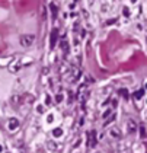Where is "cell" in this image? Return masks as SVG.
<instances>
[{"mask_svg":"<svg viewBox=\"0 0 147 153\" xmlns=\"http://www.w3.org/2000/svg\"><path fill=\"white\" fill-rule=\"evenodd\" d=\"M80 76H82V71H80V69H71V73L68 74V77H71L70 79V82L74 83L76 80H79Z\"/></svg>","mask_w":147,"mask_h":153,"instance_id":"7","label":"cell"},{"mask_svg":"<svg viewBox=\"0 0 147 153\" xmlns=\"http://www.w3.org/2000/svg\"><path fill=\"white\" fill-rule=\"evenodd\" d=\"M48 146H50V150H56V143H53V141H48Z\"/></svg>","mask_w":147,"mask_h":153,"instance_id":"16","label":"cell"},{"mask_svg":"<svg viewBox=\"0 0 147 153\" xmlns=\"http://www.w3.org/2000/svg\"><path fill=\"white\" fill-rule=\"evenodd\" d=\"M89 95H91V92H89V89H88L86 85H82L79 89H77V99H79V102L82 105L86 102V99L89 98Z\"/></svg>","mask_w":147,"mask_h":153,"instance_id":"1","label":"cell"},{"mask_svg":"<svg viewBox=\"0 0 147 153\" xmlns=\"http://www.w3.org/2000/svg\"><path fill=\"white\" fill-rule=\"evenodd\" d=\"M61 134H63V130L61 128H56L53 131V136H54V137H61Z\"/></svg>","mask_w":147,"mask_h":153,"instance_id":"12","label":"cell"},{"mask_svg":"<svg viewBox=\"0 0 147 153\" xmlns=\"http://www.w3.org/2000/svg\"><path fill=\"white\" fill-rule=\"evenodd\" d=\"M137 128H138V126H137V123L134 120H128V121H127V133H128V134L136 133Z\"/></svg>","mask_w":147,"mask_h":153,"instance_id":"5","label":"cell"},{"mask_svg":"<svg viewBox=\"0 0 147 153\" xmlns=\"http://www.w3.org/2000/svg\"><path fill=\"white\" fill-rule=\"evenodd\" d=\"M56 99H57L56 102H58V104H60V102H63V95H57Z\"/></svg>","mask_w":147,"mask_h":153,"instance_id":"18","label":"cell"},{"mask_svg":"<svg viewBox=\"0 0 147 153\" xmlns=\"http://www.w3.org/2000/svg\"><path fill=\"white\" fill-rule=\"evenodd\" d=\"M109 136L111 137H114V139H121L122 137V133H121V130H120V127H117V126H114L112 128L109 130Z\"/></svg>","mask_w":147,"mask_h":153,"instance_id":"8","label":"cell"},{"mask_svg":"<svg viewBox=\"0 0 147 153\" xmlns=\"http://www.w3.org/2000/svg\"><path fill=\"white\" fill-rule=\"evenodd\" d=\"M51 104V98L50 96H47V105H50Z\"/></svg>","mask_w":147,"mask_h":153,"instance_id":"21","label":"cell"},{"mask_svg":"<svg viewBox=\"0 0 147 153\" xmlns=\"http://www.w3.org/2000/svg\"><path fill=\"white\" fill-rule=\"evenodd\" d=\"M96 146V131L92 130L91 133H88V147L93 149Z\"/></svg>","mask_w":147,"mask_h":153,"instance_id":"3","label":"cell"},{"mask_svg":"<svg viewBox=\"0 0 147 153\" xmlns=\"http://www.w3.org/2000/svg\"><path fill=\"white\" fill-rule=\"evenodd\" d=\"M122 13H124L125 16H128V15H130V10H128V7H124V9H122Z\"/></svg>","mask_w":147,"mask_h":153,"instance_id":"19","label":"cell"},{"mask_svg":"<svg viewBox=\"0 0 147 153\" xmlns=\"http://www.w3.org/2000/svg\"><path fill=\"white\" fill-rule=\"evenodd\" d=\"M22 67H23L22 60H21V59H19V60H15L10 66H9V71H10V73H16L18 70H21Z\"/></svg>","mask_w":147,"mask_h":153,"instance_id":"4","label":"cell"},{"mask_svg":"<svg viewBox=\"0 0 147 153\" xmlns=\"http://www.w3.org/2000/svg\"><path fill=\"white\" fill-rule=\"evenodd\" d=\"M120 94H121V96L124 98L125 101H127V99H128V96H130V95H128V91H127V89H121V91H120Z\"/></svg>","mask_w":147,"mask_h":153,"instance_id":"14","label":"cell"},{"mask_svg":"<svg viewBox=\"0 0 147 153\" xmlns=\"http://www.w3.org/2000/svg\"><path fill=\"white\" fill-rule=\"evenodd\" d=\"M143 95H144V89H140V91H137L136 94H134V99H141L143 98Z\"/></svg>","mask_w":147,"mask_h":153,"instance_id":"10","label":"cell"},{"mask_svg":"<svg viewBox=\"0 0 147 153\" xmlns=\"http://www.w3.org/2000/svg\"><path fill=\"white\" fill-rule=\"evenodd\" d=\"M50 7H51V13H53V16H54V19H56L57 12H58V9H57V6H56V4H54V3H51V4H50Z\"/></svg>","mask_w":147,"mask_h":153,"instance_id":"11","label":"cell"},{"mask_svg":"<svg viewBox=\"0 0 147 153\" xmlns=\"http://www.w3.org/2000/svg\"><path fill=\"white\" fill-rule=\"evenodd\" d=\"M111 112H112L111 109H106V111L103 112V115H102V118H106V117H109V115H111Z\"/></svg>","mask_w":147,"mask_h":153,"instance_id":"17","label":"cell"},{"mask_svg":"<svg viewBox=\"0 0 147 153\" xmlns=\"http://www.w3.org/2000/svg\"><path fill=\"white\" fill-rule=\"evenodd\" d=\"M57 41H58V29H53V32H51V38H50V47L51 48L56 47Z\"/></svg>","mask_w":147,"mask_h":153,"instance_id":"9","label":"cell"},{"mask_svg":"<svg viewBox=\"0 0 147 153\" xmlns=\"http://www.w3.org/2000/svg\"><path fill=\"white\" fill-rule=\"evenodd\" d=\"M12 57H9V59H0V64H4V63H10L12 61Z\"/></svg>","mask_w":147,"mask_h":153,"instance_id":"15","label":"cell"},{"mask_svg":"<svg viewBox=\"0 0 147 153\" xmlns=\"http://www.w3.org/2000/svg\"><path fill=\"white\" fill-rule=\"evenodd\" d=\"M141 137H143V139L146 137V131H144V128H143V127H141Z\"/></svg>","mask_w":147,"mask_h":153,"instance_id":"20","label":"cell"},{"mask_svg":"<svg viewBox=\"0 0 147 153\" xmlns=\"http://www.w3.org/2000/svg\"><path fill=\"white\" fill-rule=\"evenodd\" d=\"M19 41H21V45H22L23 48H28V47H31V45L34 44L35 35H32V34H25V35H21Z\"/></svg>","mask_w":147,"mask_h":153,"instance_id":"2","label":"cell"},{"mask_svg":"<svg viewBox=\"0 0 147 153\" xmlns=\"http://www.w3.org/2000/svg\"><path fill=\"white\" fill-rule=\"evenodd\" d=\"M7 128L10 131H15V130L19 128V120L18 118H9L7 120Z\"/></svg>","mask_w":147,"mask_h":153,"instance_id":"6","label":"cell"},{"mask_svg":"<svg viewBox=\"0 0 147 153\" xmlns=\"http://www.w3.org/2000/svg\"><path fill=\"white\" fill-rule=\"evenodd\" d=\"M61 48H63V51H66V56H67V53H68V44H67V41H61Z\"/></svg>","mask_w":147,"mask_h":153,"instance_id":"13","label":"cell"}]
</instances>
